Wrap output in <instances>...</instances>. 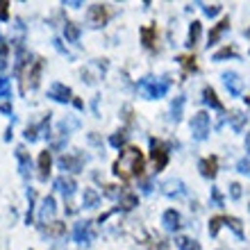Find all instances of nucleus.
Listing matches in <instances>:
<instances>
[{
  "mask_svg": "<svg viewBox=\"0 0 250 250\" xmlns=\"http://www.w3.org/2000/svg\"><path fill=\"white\" fill-rule=\"evenodd\" d=\"M144 152L139 150L137 146H127L123 152H121V157L116 159V164H114V173L119 175L121 180H130V178H139L141 173H144Z\"/></svg>",
  "mask_w": 250,
  "mask_h": 250,
  "instance_id": "f257e3e1",
  "label": "nucleus"
},
{
  "mask_svg": "<svg viewBox=\"0 0 250 250\" xmlns=\"http://www.w3.org/2000/svg\"><path fill=\"white\" fill-rule=\"evenodd\" d=\"M139 91L144 93L148 100H159V98H164L166 91H168V80L144 78L139 82Z\"/></svg>",
  "mask_w": 250,
  "mask_h": 250,
  "instance_id": "f03ea898",
  "label": "nucleus"
},
{
  "mask_svg": "<svg viewBox=\"0 0 250 250\" xmlns=\"http://www.w3.org/2000/svg\"><path fill=\"white\" fill-rule=\"evenodd\" d=\"M86 159H89V157H86V155H82L80 150L78 152H66V155H62V157H60V168L71 171V173H80Z\"/></svg>",
  "mask_w": 250,
  "mask_h": 250,
  "instance_id": "7ed1b4c3",
  "label": "nucleus"
},
{
  "mask_svg": "<svg viewBox=\"0 0 250 250\" xmlns=\"http://www.w3.org/2000/svg\"><path fill=\"white\" fill-rule=\"evenodd\" d=\"M191 132H193V139L198 141H205L207 134H209V114L207 112H198L193 119H191Z\"/></svg>",
  "mask_w": 250,
  "mask_h": 250,
  "instance_id": "20e7f679",
  "label": "nucleus"
},
{
  "mask_svg": "<svg viewBox=\"0 0 250 250\" xmlns=\"http://www.w3.org/2000/svg\"><path fill=\"white\" fill-rule=\"evenodd\" d=\"M150 159L152 164H155V171H164V166L168 164V152L162 144H159L157 139H150Z\"/></svg>",
  "mask_w": 250,
  "mask_h": 250,
  "instance_id": "39448f33",
  "label": "nucleus"
},
{
  "mask_svg": "<svg viewBox=\"0 0 250 250\" xmlns=\"http://www.w3.org/2000/svg\"><path fill=\"white\" fill-rule=\"evenodd\" d=\"M96 237V232H93V223L91 221H82V223L75 225V230H73V239L78 241V244H84L89 246Z\"/></svg>",
  "mask_w": 250,
  "mask_h": 250,
  "instance_id": "423d86ee",
  "label": "nucleus"
},
{
  "mask_svg": "<svg viewBox=\"0 0 250 250\" xmlns=\"http://www.w3.org/2000/svg\"><path fill=\"white\" fill-rule=\"evenodd\" d=\"M86 19H89L91 27H103L107 23V19H109V16H107V7L105 5H91Z\"/></svg>",
  "mask_w": 250,
  "mask_h": 250,
  "instance_id": "0eeeda50",
  "label": "nucleus"
},
{
  "mask_svg": "<svg viewBox=\"0 0 250 250\" xmlns=\"http://www.w3.org/2000/svg\"><path fill=\"white\" fill-rule=\"evenodd\" d=\"M223 80H225V86H228L230 96H241V91H244V80L239 78L237 73L225 71L223 73Z\"/></svg>",
  "mask_w": 250,
  "mask_h": 250,
  "instance_id": "6e6552de",
  "label": "nucleus"
},
{
  "mask_svg": "<svg viewBox=\"0 0 250 250\" xmlns=\"http://www.w3.org/2000/svg\"><path fill=\"white\" fill-rule=\"evenodd\" d=\"M48 96L53 100H57V103H71V98H73L71 89L66 84H62V82H55V84L48 89Z\"/></svg>",
  "mask_w": 250,
  "mask_h": 250,
  "instance_id": "1a4fd4ad",
  "label": "nucleus"
},
{
  "mask_svg": "<svg viewBox=\"0 0 250 250\" xmlns=\"http://www.w3.org/2000/svg\"><path fill=\"white\" fill-rule=\"evenodd\" d=\"M198 168H200V173H203V178L214 180L216 178V173H218V159L216 157H205Z\"/></svg>",
  "mask_w": 250,
  "mask_h": 250,
  "instance_id": "9d476101",
  "label": "nucleus"
},
{
  "mask_svg": "<svg viewBox=\"0 0 250 250\" xmlns=\"http://www.w3.org/2000/svg\"><path fill=\"white\" fill-rule=\"evenodd\" d=\"M16 159H19L21 175L27 180V178H30V166H32V162H30V152H27L23 146H19V148H16Z\"/></svg>",
  "mask_w": 250,
  "mask_h": 250,
  "instance_id": "9b49d317",
  "label": "nucleus"
},
{
  "mask_svg": "<svg viewBox=\"0 0 250 250\" xmlns=\"http://www.w3.org/2000/svg\"><path fill=\"white\" fill-rule=\"evenodd\" d=\"M55 187L64 193V198H71L73 193H75V189H78V185H75V180L73 178H66V175H62V178L55 180Z\"/></svg>",
  "mask_w": 250,
  "mask_h": 250,
  "instance_id": "f8f14e48",
  "label": "nucleus"
},
{
  "mask_svg": "<svg viewBox=\"0 0 250 250\" xmlns=\"http://www.w3.org/2000/svg\"><path fill=\"white\" fill-rule=\"evenodd\" d=\"M41 71H43V60H41V57H37V60L32 62V66H30V73H27V80H30V86H32V89H37V86H39Z\"/></svg>",
  "mask_w": 250,
  "mask_h": 250,
  "instance_id": "ddd939ff",
  "label": "nucleus"
},
{
  "mask_svg": "<svg viewBox=\"0 0 250 250\" xmlns=\"http://www.w3.org/2000/svg\"><path fill=\"white\" fill-rule=\"evenodd\" d=\"M162 223H164V228L168 232H175L180 228V214L175 209H166L164 216H162Z\"/></svg>",
  "mask_w": 250,
  "mask_h": 250,
  "instance_id": "4468645a",
  "label": "nucleus"
},
{
  "mask_svg": "<svg viewBox=\"0 0 250 250\" xmlns=\"http://www.w3.org/2000/svg\"><path fill=\"white\" fill-rule=\"evenodd\" d=\"M50 166H53V155L48 150H43L39 155V178L48 180V173H50Z\"/></svg>",
  "mask_w": 250,
  "mask_h": 250,
  "instance_id": "2eb2a0df",
  "label": "nucleus"
},
{
  "mask_svg": "<svg viewBox=\"0 0 250 250\" xmlns=\"http://www.w3.org/2000/svg\"><path fill=\"white\" fill-rule=\"evenodd\" d=\"M203 100H205V103H207L209 107H214V109H218V112H223V103L218 100L216 91H214L211 86H205V89H203Z\"/></svg>",
  "mask_w": 250,
  "mask_h": 250,
  "instance_id": "dca6fc26",
  "label": "nucleus"
},
{
  "mask_svg": "<svg viewBox=\"0 0 250 250\" xmlns=\"http://www.w3.org/2000/svg\"><path fill=\"white\" fill-rule=\"evenodd\" d=\"M55 214V198L53 196H46L43 198V203H41V214H39V221L41 223H46L48 218Z\"/></svg>",
  "mask_w": 250,
  "mask_h": 250,
  "instance_id": "f3484780",
  "label": "nucleus"
},
{
  "mask_svg": "<svg viewBox=\"0 0 250 250\" xmlns=\"http://www.w3.org/2000/svg\"><path fill=\"white\" fill-rule=\"evenodd\" d=\"M139 205V196L132 193V191H123L121 193V209L123 211H132Z\"/></svg>",
  "mask_w": 250,
  "mask_h": 250,
  "instance_id": "a211bd4d",
  "label": "nucleus"
},
{
  "mask_svg": "<svg viewBox=\"0 0 250 250\" xmlns=\"http://www.w3.org/2000/svg\"><path fill=\"white\" fill-rule=\"evenodd\" d=\"M166 196H182L185 193V185L180 182V180H166L164 185H162Z\"/></svg>",
  "mask_w": 250,
  "mask_h": 250,
  "instance_id": "6ab92c4d",
  "label": "nucleus"
},
{
  "mask_svg": "<svg viewBox=\"0 0 250 250\" xmlns=\"http://www.w3.org/2000/svg\"><path fill=\"white\" fill-rule=\"evenodd\" d=\"M100 203V196L96 189H84V196H82V207L84 209H93V207H98Z\"/></svg>",
  "mask_w": 250,
  "mask_h": 250,
  "instance_id": "aec40b11",
  "label": "nucleus"
},
{
  "mask_svg": "<svg viewBox=\"0 0 250 250\" xmlns=\"http://www.w3.org/2000/svg\"><path fill=\"white\" fill-rule=\"evenodd\" d=\"M228 27H230V19L225 16V19L221 21V23H218V25H216V27H214V30H211V32H209V43H207V46H209V48L214 46V43H216V41L221 39V34H223L225 30H228Z\"/></svg>",
  "mask_w": 250,
  "mask_h": 250,
  "instance_id": "412c9836",
  "label": "nucleus"
},
{
  "mask_svg": "<svg viewBox=\"0 0 250 250\" xmlns=\"http://www.w3.org/2000/svg\"><path fill=\"white\" fill-rule=\"evenodd\" d=\"M155 37H157V30H155L152 25L141 27V39H144L146 48H155Z\"/></svg>",
  "mask_w": 250,
  "mask_h": 250,
  "instance_id": "4be33fe9",
  "label": "nucleus"
},
{
  "mask_svg": "<svg viewBox=\"0 0 250 250\" xmlns=\"http://www.w3.org/2000/svg\"><path fill=\"white\" fill-rule=\"evenodd\" d=\"M200 32H203V25H200V21H193L189 27V41H187V46L193 48L198 43V39H200Z\"/></svg>",
  "mask_w": 250,
  "mask_h": 250,
  "instance_id": "5701e85b",
  "label": "nucleus"
},
{
  "mask_svg": "<svg viewBox=\"0 0 250 250\" xmlns=\"http://www.w3.org/2000/svg\"><path fill=\"white\" fill-rule=\"evenodd\" d=\"M64 37L71 43H75V41L80 39V25H75L73 21H66V25H64Z\"/></svg>",
  "mask_w": 250,
  "mask_h": 250,
  "instance_id": "b1692460",
  "label": "nucleus"
},
{
  "mask_svg": "<svg viewBox=\"0 0 250 250\" xmlns=\"http://www.w3.org/2000/svg\"><path fill=\"white\" fill-rule=\"evenodd\" d=\"M178 62H180V66H182L187 73H196L198 71L196 57H191V55H182V57H178Z\"/></svg>",
  "mask_w": 250,
  "mask_h": 250,
  "instance_id": "393cba45",
  "label": "nucleus"
},
{
  "mask_svg": "<svg viewBox=\"0 0 250 250\" xmlns=\"http://www.w3.org/2000/svg\"><path fill=\"white\" fill-rule=\"evenodd\" d=\"M246 116L244 112H232V116H230V121H232V130L234 132H241L244 130V125H246Z\"/></svg>",
  "mask_w": 250,
  "mask_h": 250,
  "instance_id": "a878e982",
  "label": "nucleus"
},
{
  "mask_svg": "<svg viewBox=\"0 0 250 250\" xmlns=\"http://www.w3.org/2000/svg\"><path fill=\"white\" fill-rule=\"evenodd\" d=\"M178 248H180V250H200V244H198L196 239L180 237V239H178Z\"/></svg>",
  "mask_w": 250,
  "mask_h": 250,
  "instance_id": "bb28decb",
  "label": "nucleus"
},
{
  "mask_svg": "<svg viewBox=\"0 0 250 250\" xmlns=\"http://www.w3.org/2000/svg\"><path fill=\"white\" fill-rule=\"evenodd\" d=\"M64 232H66L64 223H50L48 225V234H50V237H62Z\"/></svg>",
  "mask_w": 250,
  "mask_h": 250,
  "instance_id": "cd10ccee",
  "label": "nucleus"
},
{
  "mask_svg": "<svg viewBox=\"0 0 250 250\" xmlns=\"http://www.w3.org/2000/svg\"><path fill=\"white\" fill-rule=\"evenodd\" d=\"M182 107H185V98H178L175 103H173L171 112H173V119H175V121L182 119Z\"/></svg>",
  "mask_w": 250,
  "mask_h": 250,
  "instance_id": "c85d7f7f",
  "label": "nucleus"
},
{
  "mask_svg": "<svg viewBox=\"0 0 250 250\" xmlns=\"http://www.w3.org/2000/svg\"><path fill=\"white\" fill-rule=\"evenodd\" d=\"M12 96V84L7 78H0V98H9Z\"/></svg>",
  "mask_w": 250,
  "mask_h": 250,
  "instance_id": "c756f323",
  "label": "nucleus"
},
{
  "mask_svg": "<svg viewBox=\"0 0 250 250\" xmlns=\"http://www.w3.org/2000/svg\"><path fill=\"white\" fill-rule=\"evenodd\" d=\"M125 137H127V134L121 130V132H116V134H112V137H109V144H112L114 148H121V146H123V141H125Z\"/></svg>",
  "mask_w": 250,
  "mask_h": 250,
  "instance_id": "7c9ffc66",
  "label": "nucleus"
},
{
  "mask_svg": "<svg viewBox=\"0 0 250 250\" xmlns=\"http://www.w3.org/2000/svg\"><path fill=\"white\" fill-rule=\"evenodd\" d=\"M228 57H237V53L232 50V48H223V50H218L216 55H214V60L221 62V60H228Z\"/></svg>",
  "mask_w": 250,
  "mask_h": 250,
  "instance_id": "2f4dec72",
  "label": "nucleus"
},
{
  "mask_svg": "<svg viewBox=\"0 0 250 250\" xmlns=\"http://www.w3.org/2000/svg\"><path fill=\"white\" fill-rule=\"evenodd\" d=\"M237 171H239V173H244V175H250V157L239 159V164H237Z\"/></svg>",
  "mask_w": 250,
  "mask_h": 250,
  "instance_id": "473e14b6",
  "label": "nucleus"
},
{
  "mask_svg": "<svg viewBox=\"0 0 250 250\" xmlns=\"http://www.w3.org/2000/svg\"><path fill=\"white\" fill-rule=\"evenodd\" d=\"M203 12L207 16H216V14H221V5H203Z\"/></svg>",
  "mask_w": 250,
  "mask_h": 250,
  "instance_id": "72a5a7b5",
  "label": "nucleus"
},
{
  "mask_svg": "<svg viewBox=\"0 0 250 250\" xmlns=\"http://www.w3.org/2000/svg\"><path fill=\"white\" fill-rule=\"evenodd\" d=\"M230 193H232V198H234V200H239V198H241V185H239V182H232Z\"/></svg>",
  "mask_w": 250,
  "mask_h": 250,
  "instance_id": "f704fd0d",
  "label": "nucleus"
},
{
  "mask_svg": "<svg viewBox=\"0 0 250 250\" xmlns=\"http://www.w3.org/2000/svg\"><path fill=\"white\" fill-rule=\"evenodd\" d=\"M7 5H9L7 0H2V2H0V19H2V21L9 19V14H7Z\"/></svg>",
  "mask_w": 250,
  "mask_h": 250,
  "instance_id": "c9c22d12",
  "label": "nucleus"
},
{
  "mask_svg": "<svg viewBox=\"0 0 250 250\" xmlns=\"http://www.w3.org/2000/svg\"><path fill=\"white\" fill-rule=\"evenodd\" d=\"M105 196H107V198H116V196H119V191H116V187H112V185L105 187Z\"/></svg>",
  "mask_w": 250,
  "mask_h": 250,
  "instance_id": "e433bc0d",
  "label": "nucleus"
},
{
  "mask_svg": "<svg viewBox=\"0 0 250 250\" xmlns=\"http://www.w3.org/2000/svg\"><path fill=\"white\" fill-rule=\"evenodd\" d=\"M211 198H214V203H216L218 207L223 205V198H221V191H218V189H214V191H211Z\"/></svg>",
  "mask_w": 250,
  "mask_h": 250,
  "instance_id": "4c0bfd02",
  "label": "nucleus"
},
{
  "mask_svg": "<svg viewBox=\"0 0 250 250\" xmlns=\"http://www.w3.org/2000/svg\"><path fill=\"white\" fill-rule=\"evenodd\" d=\"M0 112H2V114H12V105H9V103H2V105H0Z\"/></svg>",
  "mask_w": 250,
  "mask_h": 250,
  "instance_id": "58836bf2",
  "label": "nucleus"
},
{
  "mask_svg": "<svg viewBox=\"0 0 250 250\" xmlns=\"http://www.w3.org/2000/svg\"><path fill=\"white\" fill-rule=\"evenodd\" d=\"M64 7H82V2L80 0H68V2H64Z\"/></svg>",
  "mask_w": 250,
  "mask_h": 250,
  "instance_id": "ea45409f",
  "label": "nucleus"
},
{
  "mask_svg": "<svg viewBox=\"0 0 250 250\" xmlns=\"http://www.w3.org/2000/svg\"><path fill=\"white\" fill-rule=\"evenodd\" d=\"M246 148H248V152H250V132H248V137H246Z\"/></svg>",
  "mask_w": 250,
  "mask_h": 250,
  "instance_id": "a19ab883",
  "label": "nucleus"
},
{
  "mask_svg": "<svg viewBox=\"0 0 250 250\" xmlns=\"http://www.w3.org/2000/svg\"><path fill=\"white\" fill-rule=\"evenodd\" d=\"M244 100H246V103H248V105H250V96H246V98H244Z\"/></svg>",
  "mask_w": 250,
  "mask_h": 250,
  "instance_id": "79ce46f5",
  "label": "nucleus"
}]
</instances>
